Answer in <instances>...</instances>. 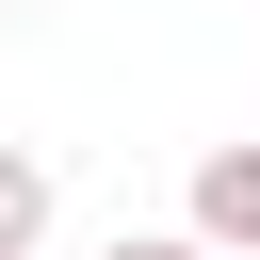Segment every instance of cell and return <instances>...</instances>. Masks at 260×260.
<instances>
[{
    "label": "cell",
    "mask_w": 260,
    "mask_h": 260,
    "mask_svg": "<svg viewBox=\"0 0 260 260\" xmlns=\"http://www.w3.org/2000/svg\"><path fill=\"white\" fill-rule=\"evenodd\" d=\"M98 260H211V244H195V228H114Z\"/></svg>",
    "instance_id": "3"
},
{
    "label": "cell",
    "mask_w": 260,
    "mask_h": 260,
    "mask_svg": "<svg viewBox=\"0 0 260 260\" xmlns=\"http://www.w3.org/2000/svg\"><path fill=\"white\" fill-rule=\"evenodd\" d=\"M32 244H49V162L0 146V260H32Z\"/></svg>",
    "instance_id": "2"
},
{
    "label": "cell",
    "mask_w": 260,
    "mask_h": 260,
    "mask_svg": "<svg viewBox=\"0 0 260 260\" xmlns=\"http://www.w3.org/2000/svg\"><path fill=\"white\" fill-rule=\"evenodd\" d=\"M195 244H211V260H260V130L195 162Z\"/></svg>",
    "instance_id": "1"
}]
</instances>
